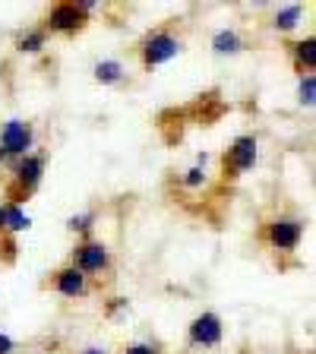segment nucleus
Returning a JSON list of instances; mask_svg holds the SVG:
<instances>
[{"label": "nucleus", "mask_w": 316, "mask_h": 354, "mask_svg": "<svg viewBox=\"0 0 316 354\" xmlns=\"http://www.w3.org/2000/svg\"><path fill=\"white\" fill-rule=\"evenodd\" d=\"M0 234H3V206H0Z\"/></svg>", "instance_id": "obj_23"}, {"label": "nucleus", "mask_w": 316, "mask_h": 354, "mask_svg": "<svg viewBox=\"0 0 316 354\" xmlns=\"http://www.w3.org/2000/svg\"><path fill=\"white\" fill-rule=\"evenodd\" d=\"M32 228L29 212L16 203H3V234H22Z\"/></svg>", "instance_id": "obj_15"}, {"label": "nucleus", "mask_w": 316, "mask_h": 354, "mask_svg": "<svg viewBox=\"0 0 316 354\" xmlns=\"http://www.w3.org/2000/svg\"><path fill=\"white\" fill-rule=\"evenodd\" d=\"M209 48H212V54H219V57H234V54H241L243 48H247V41H243V35L237 29H219L209 38Z\"/></svg>", "instance_id": "obj_13"}, {"label": "nucleus", "mask_w": 316, "mask_h": 354, "mask_svg": "<svg viewBox=\"0 0 316 354\" xmlns=\"http://www.w3.org/2000/svg\"><path fill=\"white\" fill-rule=\"evenodd\" d=\"M120 354H165L158 342H130Z\"/></svg>", "instance_id": "obj_19"}, {"label": "nucleus", "mask_w": 316, "mask_h": 354, "mask_svg": "<svg viewBox=\"0 0 316 354\" xmlns=\"http://www.w3.org/2000/svg\"><path fill=\"white\" fill-rule=\"evenodd\" d=\"M184 51V35L174 22H165V26H155L136 44V57H140L142 70H158V66L171 64L177 54Z\"/></svg>", "instance_id": "obj_1"}, {"label": "nucleus", "mask_w": 316, "mask_h": 354, "mask_svg": "<svg viewBox=\"0 0 316 354\" xmlns=\"http://www.w3.org/2000/svg\"><path fill=\"white\" fill-rule=\"evenodd\" d=\"M16 351V339L10 332H0V354H13Z\"/></svg>", "instance_id": "obj_20"}, {"label": "nucleus", "mask_w": 316, "mask_h": 354, "mask_svg": "<svg viewBox=\"0 0 316 354\" xmlns=\"http://www.w3.org/2000/svg\"><path fill=\"white\" fill-rule=\"evenodd\" d=\"M35 149V124L22 118H10L0 127V165H13L16 158Z\"/></svg>", "instance_id": "obj_6"}, {"label": "nucleus", "mask_w": 316, "mask_h": 354, "mask_svg": "<svg viewBox=\"0 0 316 354\" xmlns=\"http://www.w3.org/2000/svg\"><path fill=\"white\" fill-rule=\"evenodd\" d=\"M288 57H291V66H295V73L304 76V73H313L316 70V35L304 38H295V41H288Z\"/></svg>", "instance_id": "obj_10"}, {"label": "nucleus", "mask_w": 316, "mask_h": 354, "mask_svg": "<svg viewBox=\"0 0 316 354\" xmlns=\"http://www.w3.org/2000/svg\"><path fill=\"white\" fill-rule=\"evenodd\" d=\"M304 231H307V221L295 212H275L272 218L263 221L259 228V241H263L266 250L279 253V257H291V253L301 247Z\"/></svg>", "instance_id": "obj_2"}, {"label": "nucleus", "mask_w": 316, "mask_h": 354, "mask_svg": "<svg viewBox=\"0 0 316 354\" xmlns=\"http://www.w3.org/2000/svg\"><path fill=\"white\" fill-rule=\"evenodd\" d=\"M48 41H51V35H48L41 26H29V29H22L19 35H16L13 48L22 57H38V54L48 51Z\"/></svg>", "instance_id": "obj_11"}, {"label": "nucleus", "mask_w": 316, "mask_h": 354, "mask_svg": "<svg viewBox=\"0 0 316 354\" xmlns=\"http://www.w3.org/2000/svg\"><path fill=\"white\" fill-rule=\"evenodd\" d=\"M92 80L98 82V86H120V82L127 80V66L124 60L118 57H102L95 60V66H92Z\"/></svg>", "instance_id": "obj_12"}, {"label": "nucleus", "mask_w": 316, "mask_h": 354, "mask_svg": "<svg viewBox=\"0 0 316 354\" xmlns=\"http://www.w3.org/2000/svg\"><path fill=\"white\" fill-rule=\"evenodd\" d=\"M304 13H307V7H301V3H288V7L275 10L272 32H279V35H291V32H297L301 29V22H304Z\"/></svg>", "instance_id": "obj_14"}, {"label": "nucleus", "mask_w": 316, "mask_h": 354, "mask_svg": "<svg viewBox=\"0 0 316 354\" xmlns=\"http://www.w3.org/2000/svg\"><path fill=\"white\" fill-rule=\"evenodd\" d=\"M259 162V140L257 133H241L231 140V146L225 149L221 155V174L228 177V180H237L241 174L253 171Z\"/></svg>", "instance_id": "obj_7"}, {"label": "nucleus", "mask_w": 316, "mask_h": 354, "mask_svg": "<svg viewBox=\"0 0 316 354\" xmlns=\"http://www.w3.org/2000/svg\"><path fill=\"white\" fill-rule=\"evenodd\" d=\"M44 165H48V155L44 152H29L16 158L10 168V180H7V203L22 206V199H29L32 193L41 187L44 180Z\"/></svg>", "instance_id": "obj_3"}, {"label": "nucleus", "mask_w": 316, "mask_h": 354, "mask_svg": "<svg viewBox=\"0 0 316 354\" xmlns=\"http://www.w3.org/2000/svg\"><path fill=\"white\" fill-rule=\"evenodd\" d=\"M95 225H98V212H95V209H86V212H76V215H70V218H66V231H70V234H76L80 241H82V237H92Z\"/></svg>", "instance_id": "obj_16"}, {"label": "nucleus", "mask_w": 316, "mask_h": 354, "mask_svg": "<svg viewBox=\"0 0 316 354\" xmlns=\"http://www.w3.org/2000/svg\"><path fill=\"white\" fill-rule=\"evenodd\" d=\"M70 266L80 269V272L92 281V279H102V275H108L111 269H114V253H111L108 243L98 241V237L92 234V237L76 241V247L70 250Z\"/></svg>", "instance_id": "obj_4"}, {"label": "nucleus", "mask_w": 316, "mask_h": 354, "mask_svg": "<svg viewBox=\"0 0 316 354\" xmlns=\"http://www.w3.org/2000/svg\"><path fill=\"white\" fill-rule=\"evenodd\" d=\"M206 184H209L206 165H193V168H187L184 174H180V187H184V190H203Z\"/></svg>", "instance_id": "obj_18"}, {"label": "nucleus", "mask_w": 316, "mask_h": 354, "mask_svg": "<svg viewBox=\"0 0 316 354\" xmlns=\"http://www.w3.org/2000/svg\"><path fill=\"white\" fill-rule=\"evenodd\" d=\"M225 342V319L215 310H203L187 323V348L193 351H212Z\"/></svg>", "instance_id": "obj_8"}, {"label": "nucleus", "mask_w": 316, "mask_h": 354, "mask_svg": "<svg viewBox=\"0 0 316 354\" xmlns=\"http://www.w3.org/2000/svg\"><path fill=\"white\" fill-rule=\"evenodd\" d=\"M118 310H130V301H127V297H111L108 313H118Z\"/></svg>", "instance_id": "obj_21"}, {"label": "nucleus", "mask_w": 316, "mask_h": 354, "mask_svg": "<svg viewBox=\"0 0 316 354\" xmlns=\"http://www.w3.org/2000/svg\"><path fill=\"white\" fill-rule=\"evenodd\" d=\"M80 354H111V351H104V348H95V345H92V348H82Z\"/></svg>", "instance_id": "obj_22"}, {"label": "nucleus", "mask_w": 316, "mask_h": 354, "mask_svg": "<svg viewBox=\"0 0 316 354\" xmlns=\"http://www.w3.org/2000/svg\"><path fill=\"white\" fill-rule=\"evenodd\" d=\"M89 13L80 7V0H60L54 7L44 10V19H41V29L48 35H60V38H73L80 32H86L89 26Z\"/></svg>", "instance_id": "obj_5"}, {"label": "nucleus", "mask_w": 316, "mask_h": 354, "mask_svg": "<svg viewBox=\"0 0 316 354\" xmlns=\"http://www.w3.org/2000/svg\"><path fill=\"white\" fill-rule=\"evenodd\" d=\"M297 104L307 111L316 104V76L313 73L297 76Z\"/></svg>", "instance_id": "obj_17"}, {"label": "nucleus", "mask_w": 316, "mask_h": 354, "mask_svg": "<svg viewBox=\"0 0 316 354\" xmlns=\"http://www.w3.org/2000/svg\"><path fill=\"white\" fill-rule=\"evenodd\" d=\"M44 288H48V291H54L57 297H64V301H82V297L92 295V281H89L80 269H73L70 263L57 266V269L48 275Z\"/></svg>", "instance_id": "obj_9"}]
</instances>
